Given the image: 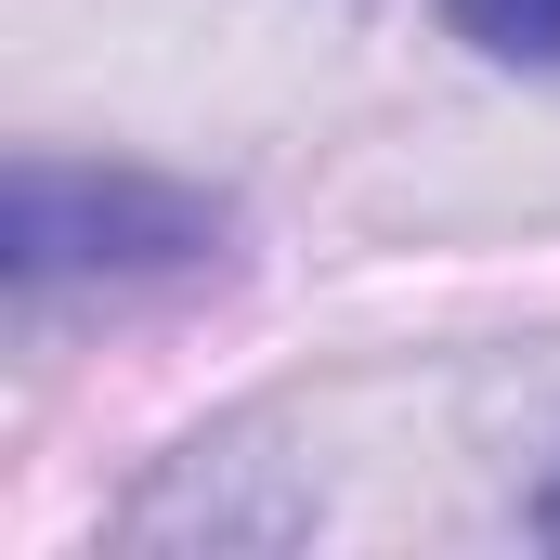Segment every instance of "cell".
<instances>
[{
    "mask_svg": "<svg viewBox=\"0 0 560 560\" xmlns=\"http://www.w3.org/2000/svg\"><path fill=\"white\" fill-rule=\"evenodd\" d=\"M456 39H482L495 66H560V0H443Z\"/></svg>",
    "mask_w": 560,
    "mask_h": 560,
    "instance_id": "7a4b0ae2",
    "label": "cell"
},
{
    "mask_svg": "<svg viewBox=\"0 0 560 560\" xmlns=\"http://www.w3.org/2000/svg\"><path fill=\"white\" fill-rule=\"evenodd\" d=\"M209 209L156 196V183H66V170H13V287L39 300L79 261H196Z\"/></svg>",
    "mask_w": 560,
    "mask_h": 560,
    "instance_id": "6da1fadb",
    "label": "cell"
}]
</instances>
